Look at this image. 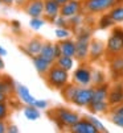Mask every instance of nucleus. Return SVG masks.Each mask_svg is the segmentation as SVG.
<instances>
[{"mask_svg":"<svg viewBox=\"0 0 123 133\" xmlns=\"http://www.w3.org/2000/svg\"><path fill=\"white\" fill-rule=\"evenodd\" d=\"M46 83L54 90H62L69 82V71L60 67L57 63L52 65L49 71L45 75Z\"/></svg>","mask_w":123,"mask_h":133,"instance_id":"obj_1","label":"nucleus"},{"mask_svg":"<svg viewBox=\"0 0 123 133\" xmlns=\"http://www.w3.org/2000/svg\"><path fill=\"white\" fill-rule=\"evenodd\" d=\"M52 115L60 127H65V128H72L77 121L81 120L78 113H75L74 111H70L68 108H64V107L56 108L52 112Z\"/></svg>","mask_w":123,"mask_h":133,"instance_id":"obj_2","label":"nucleus"},{"mask_svg":"<svg viewBox=\"0 0 123 133\" xmlns=\"http://www.w3.org/2000/svg\"><path fill=\"white\" fill-rule=\"evenodd\" d=\"M106 54L110 57L123 54V29L115 28L113 30L106 44Z\"/></svg>","mask_w":123,"mask_h":133,"instance_id":"obj_3","label":"nucleus"},{"mask_svg":"<svg viewBox=\"0 0 123 133\" xmlns=\"http://www.w3.org/2000/svg\"><path fill=\"white\" fill-rule=\"evenodd\" d=\"M90 32L89 30H81L77 34V51H75V58L78 61H85L89 57V49H90Z\"/></svg>","mask_w":123,"mask_h":133,"instance_id":"obj_4","label":"nucleus"},{"mask_svg":"<svg viewBox=\"0 0 123 133\" xmlns=\"http://www.w3.org/2000/svg\"><path fill=\"white\" fill-rule=\"evenodd\" d=\"M120 0H85V9L90 13H103L114 8Z\"/></svg>","mask_w":123,"mask_h":133,"instance_id":"obj_5","label":"nucleus"},{"mask_svg":"<svg viewBox=\"0 0 123 133\" xmlns=\"http://www.w3.org/2000/svg\"><path fill=\"white\" fill-rule=\"evenodd\" d=\"M93 94H94V87H78L74 98L72 103L77 107H89L93 99Z\"/></svg>","mask_w":123,"mask_h":133,"instance_id":"obj_6","label":"nucleus"},{"mask_svg":"<svg viewBox=\"0 0 123 133\" xmlns=\"http://www.w3.org/2000/svg\"><path fill=\"white\" fill-rule=\"evenodd\" d=\"M73 79L78 86H89L91 83V70L86 66H79L74 71Z\"/></svg>","mask_w":123,"mask_h":133,"instance_id":"obj_7","label":"nucleus"},{"mask_svg":"<svg viewBox=\"0 0 123 133\" xmlns=\"http://www.w3.org/2000/svg\"><path fill=\"white\" fill-rule=\"evenodd\" d=\"M24 11L31 17L44 16V0H28L24 5Z\"/></svg>","mask_w":123,"mask_h":133,"instance_id":"obj_8","label":"nucleus"},{"mask_svg":"<svg viewBox=\"0 0 123 133\" xmlns=\"http://www.w3.org/2000/svg\"><path fill=\"white\" fill-rule=\"evenodd\" d=\"M82 9V3L79 0H69V2L64 5H61L60 15H62L66 18H70L75 15H78Z\"/></svg>","mask_w":123,"mask_h":133,"instance_id":"obj_9","label":"nucleus"},{"mask_svg":"<svg viewBox=\"0 0 123 133\" xmlns=\"http://www.w3.org/2000/svg\"><path fill=\"white\" fill-rule=\"evenodd\" d=\"M43 45H44V42L41 41V38H38V37H33V38L29 40L24 46H21V50L32 58V57L40 54L41 49H43Z\"/></svg>","mask_w":123,"mask_h":133,"instance_id":"obj_10","label":"nucleus"},{"mask_svg":"<svg viewBox=\"0 0 123 133\" xmlns=\"http://www.w3.org/2000/svg\"><path fill=\"white\" fill-rule=\"evenodd\" d=\"M61 5L56 0H44V16L48 21H53L60 15Z\"/></svg>","mask_w":123,"mask_h":133,"instance_id":"obj_11","label":"nucleus"},{"mask_svg":"<svg viewBox=\"0 0 123 133\" xmlns=\"http://www.w3.org/2000/svg\"><path fill=\"white\" fill-rule=\"evenodd\" d=\"M107 102L110 105H118L123 103V84L116 83L111 90H109Z\"/></svg>","mask_w":123,"mask_h":133,"instance_id":"obj_12","label":"nucleus"},{"mask_svg":"<svg viewBox=\"0 0 123 133\" xmlns=\"http://www.w3.org/2000/svg\"><path fill=\"white\" fill-rule=\"evenodd\" d=\"M105 53V44L101 40H91L90 41V49H89V58L91 61H98L102 58Z\"/></svg>","mask_w":123,"mask_h":133,"instance_id":"obj_13","label":"nucleus"},{"mask_svg":"<svg viewBox=\"0 0 123 133\" xmlns=\"http://www.w3.org/2000/svg\"><path fill=\"white\" fill-rule=\"evenodd\" d=\"M70 130L73 132V133H98L99 130L86 119V120H79V121H77L72 128H70Z\"/></svg>","mask_w":123,"mask_h":133,"instance_id":"obj_14","label":"nucleus"},{"mask_svg":"<svg viewBox=\"0 0 123 133\" xmlns=\"http://www.w3.org/2000/svg\"><path fill=\"white\" fill-rule=\"evenodd\" d=\"M16 94H17L19 99L21 100L25 105L27 104H34V102H36V98L31 94L28 87L21 84V83H16Z\"/></svg>","mask_w":123,"mask_h":133,"instance_id":"obj_15","label":"nucleus"},{"mask_svg":"<svg viewBox=\"0 0 123 133\" xmlns=\"http://www.w3.org/2000/svg\"><path fill=\"white\" fill-rule=\"evenodd\" d=\"M32 62H33V66L36 69V71L40 74V75H43V77H45L46 72L49 71V69L52 67L53 63H50L49 61H46L45 58H43L41 55H34L32 57Z\"/></svg>","mask_w":123,"mask_h":133,"instance_id":"obj_16","label":"nucleus"},{"mask_svg":"<svg viewBox=\"0 0 123 133\" xmlns=\"http://www.w3.org/2000/svg\"><path fill=\"white\" fill-rule=\"evenodd\" d=\"M60 46H61V53L62 55H66V57H75V51H77V45H75V41L70 40V38H66V40H61L60 41Z\"/></svg>","mask_w":123,"mask_h":133,"instance_id":"obj_17","label":"nucleus"},{"mask_svg":"<svg viewBox=\"0 0 123 133\" xmlns=\"http://www.w3.org/2000/svg\"><path fill=\"white\" fill-rule=\"evenodd\" d=\"M109 86L106 83L103 84H99V86H95L94 88V94H93V99H91V103H95V102H105L109 98Z\"/></svg>","mask_w":123,"mask_h":133,"instance_id":"obj_18","label":"nucleus"},{"mask_svg":"<svg viewBox=\"0 0 123 133\" xmlns=\"http://www.w3.org/2000/svg\"><path fill=\"white\" fill-rule=\"evenodd\" d=\"M43 58H45L46 61H49L50 63H54L56 62V54H54V44L52 42H44L43 45V49H41L40 54Z\"/></svg>","mask_w":123,"mask_h":133,"instance_id":"obj_19","label":"nucleus"},{"mask_svg":"<svg viewBox=\"0 0 123 133\" xmlns=\"http://www.w3.org/2000/svg\"><path fill=\"white\" fill-rule=\"evenodd\" d=\"M110 70H111V74L115 75V78H119L123 75V57L122 55H116L113 58V61L110 62Z\"/></svg>","mask_w":123,"mask_h":133,"instance_id":"obj_20","label":"nucleus"},{"mask_svg":"<svg viewBox=\"0 0 123 133\" xmlns=\"http://www.w3.org/2000/svg\"><path fill=\"white\" fill-rule=\"evenodd\" d=\"M23 113H24V116L27 120L29 121H36L40 119L41 116V113H40V109L37 107H34L33 104H27L23 109Z\"/></svg>","mask_w":123,"mask_h":133,"instance_id":"obj_21","label":"nucleus"},{"mask_svg":"<svg viewBox=\"0 0 123 133\" xmlns=\"http://www.w3.org/2000/svg\"><path fill=\"white\" fill-rule=\"evenodd\" d=\"M77 90H78V84H69V83H68L62 90H61V94H62V96H64V99H65L66 102L72 103V100H73V98H74Z\"/></svg>","mask_w":123,"mask_h":133,"instance_id":"obj_22","label":"nucleus"},{"mask_svg":"<svg viewBox=\"0 0 123 133\" xmlns=\"http://www.w3.org/2000/svg\"><path fill=\"white\" fill-rule=\"evenodd\" d=\"M56 63L60 66V67H62L64 70L66 71H70L74 66V59H73V57H66V55H61L58 57V58L56 59Z\"/></svg>","mask_w":123,"mask_h":133,"instance_id":"obj_23","label":"nucleus"},{"mask_svg":"<svg viewBox=\"0 0 123 133\" xmlns=\"http://www.w3.org/2000/svg\"><path fill=\"white\" fill-rule=\"evenodd\" d=\"M109 108H110V104H109L107 100L90 103V105H89V109H90L91 112H94V113H105V112L109 111Z\"/></svg>","mask_w":123,"mask_h":133,"instance_id":"obj_24","label":"nucleus"},{"mask_svg":"<svg viewBox=\"0 0 123 133\" xmlns=\"http://www.w3.org/2000/svg\"><path fill=\"white\" fill-rule=\"evenodd\" d=\"M110 17L114 20V23H123V5H115L110 11Z\"/></svg>","mask_w":123,"mask_h":133,"instance_id":"obj_25","label":"nucleus"},{"mask_svg":"<svg viewBox=\"0 0 123 133\" xmlns=\"http://www.w3.org/2000/svg\"><path fill=\"white\" fill-rule=\"evenodd\" d=\"M91 83L94 86H99L105 83V74L101 70H94L91 71Z\"/></svg>","mask_w":123,"mask_h":133,"instance_id":"obj_26","label":"nucleus"},{"mask_svg":"<svg viewBox=\"0 0 123 133\" xmlns=\"http://www.w3.org/2000/svg\"><path fill=\"white\" fill-rule=\"evenodd\" d=\"M54 34L56 37L61 41V40H66V38H70L72 36V32L69 30V28H56L54 30Z\"/></svg>","mask_w":123,"mask_h":133,"instance_id":"obj_27","label":"nucleus"},{"mask_svg":"<svg viewBox=\"0 0 123 133\" xmlns=\"http://www.w3.org/2000/svg\"><path fill=\"white\" fill-rule=\"evenodd\" d=\"M45 25V20L43 17H31V21H29V26L33 30H40Z\"/></svg>","mask_w":123,"mask_h":133,"instance_id":"obj_28","label":"nucleus"},{"mask_svg":"<svg viewBox=\"0 0 123 133\" xmlns=\"http://www.w3.org/2000/svg\"><path fill=\"white\" fill-rule=\"evenodd\" d=\"M113 25H114V20L110 17L109 13L107 15H103V16L101 17V20H99V28L101 29H107V28H110Z\"/></svg>","mask_w":123,"mask_h":133,"instance_id":"obj_29","label":"nucleus"},{"mask_svg":"<svg viewBox=\"0 0 123 133\" xmlns=\"http://www.w3.org/2000/svg\"><path fill=\"white\" fill-rule=\"evenodd\" d=\"M52 23L56 25V28H69V20L62 15H58Z\"/></svg>","mask_w":123,"mask_h":133,"instance_id":"obj_30","label":"nucleus"},{"mask_svg":"<svg viewBox=\"0 0 123 133\" xmlns=\"http://www.w3.org/2000/svg\"><path fill=\"white\" fill-rule=\"evenodd\" d=\"M86 119H87V120H89V121H90V123H91V124H93V125H94V127L99 130V132H107L106 127H105L103 124H102V123H101L97 117H94V116H89V117H86Z\"/></svg>","mask_w":123,"mask_h":133,"instance_id":"obj_31","label":"nucleus"},{"mask_svg":"<svg viewBox=\"0 0 123 133\" xmlns=\"http://www.w3.org/2000/svg\"><path fill=\"white\" fill-rule=\"evenodd\" d=\"M9 115V107L7 103L0 102V120H5Z\"/></svg>","mask_w":123,"mask_h":133,"instance_id":"obj_32","label":"nucleus"},{"mask_svg":"<svg viewBox=\"0 0 123 133\" xmlns=\"http://www.w3.org/2000/svg\"><path fill=\"white\" fill-rule=\"evenodd\" d=\"M111 121L119 127V128H123V116L122 115H115V113H111Z\"/></svg>","mask_w":123,"mask_h":133,"instance_id":"obj_33","label":"nucleus"},{"mask_svg":"<svg viewBox=\"0 0 123 133\" xmlns=\"http://www.w3.org/2000/svg\"><path fill=\"white\" fill-rule=\"evenodd\" d=\"M33 105L37 107L38 109H46L48 105H49V103H48L46 100H44V99H36V102H34Z\"/></svg>","mask_w":123,"mask_h":133,"instance_id":"obj_34","label":"nucleus"},{"mask_svg":"<svg viewBox=\"0 0 123 133\" xmlns=\"http://www.w3.org/2000/svg\"><path fill=\"white\" fill-rule=\"evenodd\" d=\"M11 28H12V30L15 33H19L20 30H21V24H20V21H17V20H13L11 23Z\"/></svg>","mask_w":123,"mask_h":133,"instance_id":"obj_35","label":"nucleus"},{"mask_svg":"<svg viewBox=\"0 0 123 133\" xmlns=\"http://www.w3.org/2000/svg\"><path fill=\"white\" fill-rule=\"evenodd\" d=\"M111 113H115V115H122L123 116V103L122 104H118V105H114V109Z\"/></svg>","mask_w":123,"mask_h":133,"instance_id":"obj_36","label":"nucleus"},{"mask_svg":"<svg viewBox=\"0 0 123 133\" xmlns=\"http://www.w3.org/2000/svg\"><path fill=\"white\" fill-rule=\"evenodd\" d=\"M7 133H19V127L15 124H9L7 127Z\"/></svg>","mask_w":123,"mask_h":133,"instance_id":"obj_37","label":"nucleus"},{"mask_svg":"<svg viewBox=\"0 0 123 133\" xmlns=\"http://www.w3.org/2000/svg\"><path fill=\"white\" fill-rule=\"evenodd\" d=\"M54 54H56V59L58 58V57L62 55V53H61V46H60V44H54Z\"/></svg>","mask_w":123,"mask_h":133,"instance_id":"obj_38","label":"nucleus"},{"mask_svg":"<svg viewBox=\"0 0 123 133\" xmlns=\"http://www.w3.org/2000/svg\"><path fill=\"white\" fill-rule=\"evenodd\" d=\"M7 124H5V120H0V133H5L7 132Z\"/></svg>","mask_w":123,"mask_h":133,"instance_id":"obj_39","label":"nucleus"},{"mask_svg":"<svg viewBox=\"0 0 123 133\" xmlns=\"http://www.w3.org/2000/svg\"><path fill=\"white\" fill-rule=\"evenodd\" d=\"M9 99V95L8 94H4V92H0V102H3V103H7Z\"/></svg>","mask_w":123,"mask_h":133,"instance_id":"obj_40","label":"nucleus"},{"mask_svg":"<svg viewBox=\"0 0 123 133\" xmlns=\"http://www.w3.org/2000/svg\"><path fill=\"white\" fill-rule=\"evenodd\" d=\"M0 2H2L3 4H5V5H12L15 0H0Z\"/></svg>","mask_w":123,"mask_h":133,"instance_id":"obj_41","label":"nucleus"},{"mask_svg":"<svg viewBox=\"0 0 123 133\" xmlns=\"http://www.w3.org/2000/svg\"><path fill=\"white\" fill-rule=\"evenodd\" d=\"M7 54H8V51H7L3 46H0V55H2V57H5Z\"/></svg>","mask_w":123,"mask_h":133,"instance_id":"obj_42","label":"nucleus"},{"mask_svg":"<svg viewBox=\"0 0 123 133\" xmlns=\"http://www.w3.org/2000/svg\"><path fill=\"white\" fill-rule=\"evenodd\" d=\"M15 2H16V4H17V5H25L28 0H15Z\"/></svg>","mask_w":123,"mask_h":133,"instance_id":"obj_43","label":"nucleus"},{"mask_svg":"<svg viewBox=\"0 0 123 133\" xmlns=\"http://www.w3.org/2000/svg\"><path fill=\"white\" fill-rule=\"evenodd\" d=\"M4 61H3V58H2V55H0V71H2L3 69H4Z\"/></svg>","mask_w":123,"mask_h":133,"instance_id":"obj_44","label":"nucleus"},{"mask_svg":"<svg viewBox=\"0 0 123 133\" xmlns=\"http://www.w3.org/2000/svg\"><path fill=\"white\" fill-rule=\"evenodd\" d=\"M56 2H57L60 5H64V4H66V3L69 2V0H56Z\"/></svg>","mask_w":123,"mask_h":133,"instance_id":"obj_45","label":"nucleus"},{"mask_svg":"<svg viewBox=\"0 0 123 133\" xmlns=\"http://www.w3.org/2000/svg\"><path fill=\"white\" fill-rule=\"evenodd\" d=\"M0 3H2V2H0Z\"/></svg>","mask_w":123,"mask_h":133,"instance_id":"obj_46","label":"nucleus"}]
</instances>
